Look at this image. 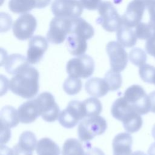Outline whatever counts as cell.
<instances>
[{"label":"cell","mask_w":155,"mask_h":155,"mask_svg":"<svg viewBox=\"0 0 155 155\" xmlns=\"http://www.w3.org/2000/svg\"><path fill=\"white\" fill-rule=\"evenodd\" d=\"M39 78L38 71L28 65L12 78L9 82L10 90L22 98H33L39 91Z\"/></svg>","instance_id":"obj_1"},{"label":"cell","mask_w":155,"mask_h":155,"mask_svg":"<svg viewBox=\"0 0 155 155\" xmlns=\"http://www.w3.org/2000/svg\"><path fill=\"white\" fill-rule=\"evenodd\" d=\"M111 113L113 117L122 122L126 131L137 129L142 123V119L133 107L123 97L117 98L113 104Z\"/></svg>","instance_id":"obj_2"},{"label":"cell","mask_w":155,"mask_h":155,"mask_svg":"<svg viewBox=\"0 0 155 155\" xmlns=\"http://www.w3.org/2000/svg\"><path fill=\"white\" fill-rule=\"evenodd\" d=\"M107 128L105 119L100 116L86 117L79 123L78 137L82 142H88L95 136L102 134Z\"/></svg>","instance_id":"obj_3"},{"label":"cell","mask_w":155,"mask_h":155,"mask_svg":"<svg viewBox=\"0 0 155 155\" xmlns=\"http://www.w3.org/2000/svg\"><path fill=\"white\" fill-rule=\"evenodd\" d=\"M98 12L99 17L96 19V22L101 24L106 31H117L123 25L122 16L111 2H102L98 8Z\"/></svg>","instance_id":"obj_4"},{"label":"cell","mask_w":155,"mask_h":155,"mask_svg":"<svg viewBox=\"0 0 155 155\" xmlns=\"http://www.w3.org/2000/svg\"><path fill=\"white\" fill-rule=\"evenodd\" d=\"M124 97L140 114L150 111V101L148 95L139 85H132L125 91Z\"/></svg>","instance_id":"obj_5"},{"label":"cell","mask_w":155,"mask_h":155,"mask_svg":"<svg viewBox=\"0 0 155 155\" xmlns=\"http://www.w3.org/2000/svg\"><path fill=\"white\" fill-rule=\"evenodd\" d=\"M70 76L86 79L91 76L94 70V62L91 57L83 54L70 59L66 66Z\"/></svg>","instance_id":"obj_6"},{"label":"cell","mask_w":155,"mask_h":155,"mask_svg":"<svg viewBox=\"0 0 155 155\" xmlns=\"http://www.w3.org/2000/svg\"><path fill=\"white\" fill-rule=\"evenodd\" d=\"M85 117L86 113L83 102L73 100L70 101L66 108L60 113L58 120L62 127L71 128Z\"/></svg>","instance_id":"obj_7"},{"label":"cell","mask_w":155,"mask_h":155,"mask_svg":"<svg viewBox=\"0 0 155 155\" xmlns=\"http://www.w3.org/2000/svg\"><path fill=\"white\" fill-rule=\"evenodd\" d=\"M71 19L55 17L50 21L47 39L52 44H62L71 34Z\"/></svg>","instance_id":"obj_8"},{"label":"cell","mask_w":155,"mask_h":155,"mask_svg":"<svg viewBox=\"0 0 155 155\" xmlns=\"http://www.w3.org/2000/svg\"><path fill=\"white\" fill-rule=\"evenodd\" d=\"M51 8L58 18H76L83 12V6L78 0H54Z\"/></svg>","instance_id":"obj_9"},{"label":"cell","mask_w":155,"mask_h":155,"mask_svg":"<svg viewBox=\"0 0 155 155\" xmlns=\"http://www.w3.org/2000/svg\"><path fill=\"white\" fill-rule=\"evenodd\" d=\"M42 118L48 122H54L59 118V108L54 96L49 92H43L35 98Z\"/></svg>","instance_id":"obj_10"},{"label":"cell","mask_w":155,"mask_h":155,"mask_svg":"<svg viewBox=\"0 0 155 155\" xmlns=\"http://www.w3.org/2000/svg\"><path fill=\"white\" fill-rule=\"evenodd\" d=\"M37 27V21L31 14L21 15L13 23L12 30L14 36L19 40H26L31 38Z\"/></svg>","instance_id":"obj_11"},{"label":"cell","mask_w":155,"mask_h":155,"mask_svg":"<svg viewBox=\"0 0 155 155\" xmlns=\"http://www.w3.org/2000/svg\"><path fill=\"white\" fill-rule=\"evenodd\" d=\"M106 51L111 69L119 73L122 71L128 63V54L124 46L118 42L110 41L107 44Z\"/></svg>","instance_id":"obj_12"},{"label":"cell","mask_w":155,"mask_h":155,"mask_svg":"<svg viewBox=\"0 0 155 155\" xmlns=\"http://www.w3.org/2000/svg\"><path fill=\"white\" fill-rule=\"evenodd\" d=\"M146 5L141 1L133 0L131 1L122 16L123 25L132 28L140 22L142 19Z\"/></svg>","instance_id":"obj_13"},{"label":"cell","mask_w":155,"mask_h":155,"mask_svg":"<svg viewBox=\"0 0 155 155\" xmlns=\"http://www.w3.org/2000/svg\"><path fill=\"white\" fill-rule=\"evenodd\" d=\"M48 48L47 40L41 36L31 37L28 42L27 58L31 64H36L42 58Z\"/></svg>","instance_id":"obj_14"},{"label":"cell","mask_w":155,"mask_h":155,"mask_svg":"<svg viewBox=\"0 0 155 155\" xmlns=\"http://www.w3.org/2000/svg\"><path fill=\"white\" fill-rule=\"evenodd\" d=\"M18 111L19 120L23 124H30L41 116L35 99L24 102L19 107Z\"/></svg>","instance_id":"obj_15"},{"label":"cell","mask_w":155,"mask_h":155,"mask_svg":"<svg viewBox=\"0 0 155 155\" xmlns=\"http://www.w3.org/2000/svg\"><path fill=\"white\" fill-rule=\"evenodd\" d=\"M132 136L128 133L117 134L113 140V155H131Z\"/></svg>","instance_id":"obj_16"},{"label":"cell","mask_w":155,"mask_h":155,"mask_svg":"<svg viewBox=\"0 0 155 155\" xmlns=\"http://www.w3.org/2000/svg\"><path fill=\"white\" fill-rule=\"evenodd\" d=\"M72 34L88 40L94 36V31L93 27L84 19L81 18H71L70 35Z\"/></svg>","instance_id":"obj_17"},{"label":"cell","mask_w":155,"mask_h":155,"mask_svg":"<svg viewBox=\"0 0 155 155\" xmlns=\"http://www.w3.org/2000/svg\"><path fill=\"white\" fill-rule=\"evenodd\" d=\"M29 65L27 58L20 54H12L5 58L4 67L6 71L12 75L16 74L24 67Z\"/></svg>","instance_id":"obj_18"},{"label":"cell","mask_w":155,"mask_h":155,"mask_svg":"<svg viewBox=\"0 0 155 155\" xmlns=\"http://www.w3.org/2000/svg\"><path fill=\"white\" fill-rule=\"evenodd\" d=\"M85 88L90 96L95 97H103L110 91L105 79L99 78H92L88 79L85 82Z\"/></svg>","instance_id":"obj_19"},{"label":"cell","mask_w":155,"mask_h":155,"mask_svg":"<svg viewBox=\"0 0 155 155\" xmlns=\"http://www.w3.org/2000/svg\"><path fill=\"white\" fill-rule=\"evenodd\" d=\"M67 47L69 53L80 56L85 53L87 48V40L75 35H70L67 38Z\"/></svg>","instance_id":"obj_20"},{"label":"cell","mask_w":155,"mask_h":155,"mask_svg":"<svg viewBox=\"0 0 155 155\" xmlns=\"http://www.w3.org/2000/svg\"><path fill=\"white\" fill-rule=\"evenodd\" d=\"M116 36L118 42L125 47H132L136 44L137 38L135 31L124 25L117 30Z\"/></svg>","instance_id":"obj_21"},{"label":"cell","mask_w":155,"mask_h":155,"mask_svg":"<svg viewBox=\"0 0 155 155\" xmlns=\"http://www.w3.org/2000/svg\"><path fill=\"white\" fill-rule=\"evenodd\" d=\"M1 124L8 127L13 128L19 122L18 111L13 107L6 105L1 110Z\"/></svg>","instance_id":"obj_22"},{"label":"cell","mask_w":155,"mask_h":155,"mask_svg":"<svg viewBox=\"0 0 155 155\" xmlns=\"http://www.w3.org/2000/svg\"><path fill=\"white\" fill-rule=\"evenodd\" d=\"M36 150L38 155H60L59 146L48 137L40 139L37 143Z\"/></svg>","instance_id":"obj_23"},{"label":"cell","mask_w":155,"mask_h":155,"mask_svg":"<svg viewBox=\"0 0 155 155\" xmlns=\"http://www.w3.org/2000/svg\"><path fill=\"white\" fill-rule=\"evenodd\" d=\"M85 151L81 142L74 138H70L64 142L62 155H85Z\"/></svg>","instance_id":"obj_24"},{"label":"cell","mask_w":155,"mask_h":155,"mask_svg":"<svg viewBox=\"0 0 155 155\" xmlns=\"http://www.w3.org/2000/svg\"><path fill=\"white\" fill-rule=\"evenodd\" d=\"M8 8L13 13L24 14L35 8L34 0H10Z\"/></svg>","instance_id":"obj_25"},{"label":"cell","mask_w":155,"mask_h":155,"mask_svg":"<svg viewBox=\"0 0 155 155\" xmlns=\"http://www.w3.org/2000/svg\"><path fill=\"white\" fill-rule=\"evenodd\" d=\"M86 117L98 116L102 109L101 101L96 97H90L83 102Z\"/></svg>","instance_id":"obj_26"},{"label":"cell","mask_w":155,"mask_h":155,"mask_svg":"<svg viewBox=\"0 0 155 155\" xmlns=\"http://www.w3.org/2000/svg\"><path fill=\"white\" fill-rule=\"evenodd\" d=\"M104 79L107 83L110 91H114L119 89L122 84V76L119 72L112 69L106 73Z\"/></svg>","instance_id":"obj_27"},{"label":"cell","mask_w":155,"mask_h":155,"mask_svg":"<svg viewBox=\"0 0 155 155\" xmlns=\"http://www.w3.org/2000/svg\"><path fill=\"white\" fill-rule=\"evenodd\" d=\"M37 143L35 134L31 131H25L20 135L18 144L25 149L33 151L36 148Z\"/></svg>","instance_id":"obj_28"},{"label":"cell","mask_w":155,"mask_h":155,"mask_svg":"<svg viewBox=\"0 0 155 155\" xmlns=\"http://www.w3.org/2000/svg\"><path fill=\"white\" fill-rule=\"evenodd\" d=\"M82 83L78 78L70 76L67 78L64 82L63 89L68 95H75L81 90Z\"/></svg>","instance_id":"obj_29"},{"label":"cell","mask_w":155,"mask_h":155,"mask_svg":"<svg viewBox=\"0 0 155 155\" xmlns=\"http://www.w3.org/2000/svg\"><path fill=\"white\" fill-rule=\"evenodd\" d=\"M128 58L130 62L136 66L144 65L147 61L146 53L140 48H133L129 53Z\"/></svg>","instance_id":"obj_30"},{"label":"cell","mask_w":155,"mask_h":155,"mask_svg":"<svg viewBox=\"0 0 155 155\" xmlns=\"http://www.w3.org/2000/svg\"><path fill=\"white\" fill-rule=\"evenodd\" d=\"M139 74L143 82L153 84V79L155 74V67L145 64L139 67Z\"/></svg>","instance_id":"obj_31"},{"label":"cell","mask_w":155,"mask_h":155,"mask_svg":"<svg viewBox=\"0 0 155 155\" xmlns=\"http://www.w3.org/2000/svg\"><path fill=\"white\" fill-rule=\"evenodd\" d=\"M135 33L136 36L139 39H148L153 33L154 31L150 27V25L145 22H140L136 26L135 28Z\"/></svg>","instance_id":"obj_32"},{"label":"cell","mask_w":155,"mask_h":155,"mask_svg":"<svg viewBox=\"0 0 155 155\" xmlns=\"http://www.w3.org/2000/svg\"><path fill=\"white\" fill-rule=\"evenodd\" d=\"M145 47L147 53L155 58V31L147 39Z\"/></svg>","instance_id":"obj_33"},{"label":"cell","mask_w":155,"mask_h":155,"mask_svg":"<svg viewBox=\"0 0 155 155\" xmlns=\"http://www.w3.org/2000/svg\"><path fill=\"white\" fill-rule=\"evenodd\" d=\"M83 7L89 10L98 9L102 1L101 0H80Z\"/></svg>","instance_id":"obj_34"},{"label":"cell","mask_w":155,"mask_h":155,"mask_svg":"<svg viewBox=\"0 0 155 155\" xmlns=\"http://www.w3.org/2000/svg\"><path fill=\"white\" fill-rule=\"evenodd\" d=\"M147 8L150 15V21L148 24L154 31H155V0H153L148 5Z\"/></svg>","instance_id":"obj_35"},{"label":"cell","mask_w":155,"mask_h":155,"mask_svg":"<svg viewBox=\"0 0 155 155\" xmlns=\"http://www.w3.org/2000/svg\"><path fill=\"white\" fill-rule=\"evenodd\" d=\"M10 128H8L1 124V145L5 144L9 140L11 136Z\"/></svg>","instance_id":"obj_36"},{"label":"cell","mask_w":155,"mask_h":155,"mask_svg":"<svg viewBox=\"0 0 155 155\" xmlns=\"http://www.w3.org/2000/svg\"><path fill=\"white\" fill-rule=\"evenodd\" d=\"M13 155H33V151L21 147L18 143L13 147Z\"/></svg>","instance_id":"obj_37"},{"label":"cell","mask_w":155,"mask_h":155,"mask_svg":"<svg viewBox=\"0 0 155 155\" xmlns=\"http://www.w3.org/2000/svg\"><path fill=\"white\" fill-rule=\"evenodd\" d=\"M85 155H105L104 152L96 147H88L85 153Z\"/></svg>","instance_id":"obj_38"},{"label":"cell","mask_w":155,"mask_h":155,"mask_svg":"<svg viewBox=\"0 0 155 155\" xmlns=\"http://www.w3.org/2000/svg\"><path fill=\"white\" fill-rule=\"evenodd\" d=\"M35 2V8H42L50 4L51 0H34Z\"/></svg>","instance_id":"obj_39"},{"label":"cell","mask_w":155,"mask_h":155,"mask_svg":"<svg viewBox=\"0 0 155 155\" xmlns=\"http://www.w3.org/2000/svg\"><path fill=\"white\" fill-rule=\"evenodd\" d=\"M148 96L150 101V111L155 113V91L151 92Z\"/></svg>","instance_id":"obj_40"},{"label":"cell","mask_w":155,"mask_h":155,"mask_svg":"<svg viewBox=\"0 0 155 155\" xmlns=\"http://www.w3.org/2000/svg\"><path fill=\"white\" fill-rule=\"evenodd\" d=\"M1 155H13V150L5 145H1Z\"/></svg>","instance_id":"obj_41"},{"label":"cell","mask_w":155,"mask_h":155,"mask_svg":"<svg viewBox=\"0 0 155 155\" xmlns=\"http://www.w3.org/2000/svg\"><path fill=\"white\" fill-rule=\"evenodd\" d=\"M148 155H155V142L151 144L148 150Z\"/></svg>","instance_id":"obj_42"},{"label":"cell","mask_w":155,"mask_h":155,"mask_svg":"<svg viewBox=\"0 0 155 155\" xmlns=\"http://www.w3.org/2000/svg\"><path fill=\"white\" fill-rule=\"evenodd\" d=\"M137 1H141L142 2H143L146 5V7H147L148 5L150 4V2L153 0H137Z\"/></svg>","instance_id":"obj_43"},{"label":"cell","mask_w":155,"mask_h":155,"mask_svg":"<svg viewBox=\"0 0 155 155\" xmlns=\"http://www.w3.org/2000/svg\"><path fill=\"white\" fill-rule=\"evenodd\" d=\"M131 155H147V154L145 153H143V151H134V153H133Z\"/></svg>","instance_id":"obj_44"},{"label":"cell","mask_w":155,"mask_h":155,"mask_svg":"<svg viewBox=\"0 0 155 155\" xmlns=\"http://www.w3.org/2000/svg\"><path fill=\"white\" fill-rule=\"evenodd\" d=\"M151 134L153 137H154V139H155V124L153 125V128H152V130H151Z\"/></svg>","instance_id":"obj_45"},{"label":"cell","mask_w":155,"mask_h":155,"mask_svg":"<svg viewBox=\"0 0 155 155\" xmlns=\"http://www.w3.org/2000/svg\"><path fill=\"white\" fill-rule=\"evenodd\" d=\"M153 84H154V85H155V74L154 75V77H153Z\"/></svg>","instance_id":"obj_46"}]
</instances>
